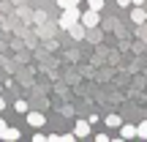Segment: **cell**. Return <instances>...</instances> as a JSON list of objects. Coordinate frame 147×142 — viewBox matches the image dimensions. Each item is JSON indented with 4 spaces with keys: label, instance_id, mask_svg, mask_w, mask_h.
Instances as JSON below:
<instances>
[{
    "label": "cell",
    "instance_id": "obj_9",
    "mask_svg": "<svg viewBox=\"0 0 147 142\" xmlns=\"http://www.w3.org/2000/svg\"><path fill=\"white\" fill-rule=\"evenodd\" d=\"M106 126H109V128H117V126H120V115H109V118H106Z\"/></svg>",
    "mask_w": 147,
    "mask_h": 142
},
{
    "label": "cell",
    "instance_id": "obj_8",
    "mask_svg": "<svg viewBox=\"0 0 147 142\" xmlns=\"http://www.w3.org/2000/svg\"><path fill=\"white\" fill-rule=\"evenodd\" d=\"M68 30H71V36H74V38H84V25H82V27H79V25H71Z\"/></svg>",
    "mask_w": 147,
    "mask_h": 142
},
{
    "label": "cell",
    "instance_id": "obj_7",
    "mask_svg": "<svg viewBox=\"0 0 147 142\" xmlns=\"http://www.w3.org/2000/svg\"><path fill=\"white\" fill-rule=\"evenodd\" d=\"M131 19L136 22V25H142V22L147 19V14H144V8H136V11H134V14H131Z\"/></svg>",
    "mask_w": 147,
    "mask_h": 142
},
{
    "label": "cell",
    "instance_id": "obj_16",
    "mask_svg": "<svg viewBox=\"0 0 147 142\" xmlns=\"http://www.w3.org/2000/svg\"><path fill=\"white\" fill-rule=\"evenodd\" d=\"M0 109H5V104H3V99H0Z\"/></svg>",
    "mask_w": 147,
    "mask_h": 142
},
{
    "label": "cell",
    "instance_id": "obj_5",
    "mask_svg": "<svg viewBox=\"0 0 147 142\" xmlns=\"http://www.w3.org/2000/svg\"><path fill=\"white\" fill-rule=\"evenodd\" d=\"M0 139H19V131H16V128H8V123H5V126L0 128Z\"/></svg>",
    "mask_w": 147,
    "mask_h": 142
},
{
    "label": "cell",
    "instance_id": "obj_17",
    "mask_svg": "<svg viewBox=\"0 0 147 142\" xmlns=\"http://www.w3.org/2000/svg\"><path fill=\"white\" fill-rule=\"evenodd\" d=\"M3 126H5V120H0V128H3Z\"/></svg>",
    "mask_w": 147,
    "mask_h": 142
},
{
    "label": "cell",
    "instance_id": "obj_6",
    "mask_svg": "<svg viewBox=\"0 0 147 142\" xmlns=\"http://www.w3.org/2000/svg\"><path fill=\"white\" fill-rule=\"evenodd\" d=\"M120 126H123V123H120ZM120 137L123 139H134V137H136V126H123L120 128Z\"/></svg>",
    "mask_w": 147,
    "mask_h": 142
},
{
    "label": "cell",
    "instance_id": "obj_14",
    "mask_svg": "<svg viewBox=\"0 0 147 142\" xmlns=\"http://www.w3.org/2000/svg\"><path fill=\"white\" fill-rule=\"evenodd\" d=\"M117 5H120V8H125V5H131V0H117Z\"/></svg>",
    "mask_w": 147,
    "mask_h": 142
},
{
    "label": "cell",
    "instance_id": "obj_13",
    "mask_svg": "<svg viewBox=\"0 0 147 142\" xmlns=\"http://www.w3.org/2000/svg\"><path fill=\"white\" fill-rule=\"evenodd\" d=\"M90 8H93V11H101V8H104V0H90Z\"/></svg>",
    "mask_w": 147,
    "mask_h": 142
},
{
    "label": "cell",
    "instance_id": "obj_3",
    "mask_svg": "<svg viewBox=\"0 0 147 142\" xmlns=\"http://www.w3.org/2000/svg\"><path fill=\"white\" fill-rule=\"evenodd\" d=\"M25 118H27V126H33V128H41L44 126V115H41V112H30V109H27Z\"/></svg>",
    "mask_w": 147,
    "mask_h": 142
},
{
    "label": "cell",
    "instance_id": "obj_2",
    "mask_svg": "<svg viewBox=\"0 0 147 142\" xmlns=\"http://www.w3.org/2000/svg\"><path fill=\"white\" fill-rule=\"evenodd\" d=\"M79 22H82L84 27H95L98 25V11L90 8V11H84V14H79Z\"/></svg>",
    "mask_w": 147,
    "mask_h": 142
},
{
    "label": "cell",
    "instance_id": "obj_12",
    "mask_svg": "<svg viewBox=\"0 0 147 142\" xmlns=\"http://www.w3.org/2000/svg\"><path fill=\"white\" fill-rule=\"evenodd\" d=\"M60 8H71V5H79V0H57Z\"/></svg>",
    "mask_w": 147,
    "mask_h": 142
},
{
    "label": "cell",
    "instance_id": "obj_4",
    "mask_svg": "<svg viewBox=\"0 0 147 142\" xmlns=\"http://www.w3.org/2000/svg\"><path fill=\"white\" fill-rule=\"evenodd\" d=\"M90 134V123L87 120H76V126H74V137H87Z\"/></svg>",
    "mask_w": 147,
    "mask_h": 142
},
{
    "label": "cell",
    "instance_id": "obj_11",
    "mask_svg": "<svg viewBox=\"0 0 147 142\" xmlns=\"http://www.w3.org/2000/svg\"><path fill=\"white\" fill-rule=\"evenodd\" d=\"M14 109L19 112V115H25V112L30 109V107H27V101H16V104H14Z\"/></svg>",
    "mask_w": 147,
    "mask_h": 142
},
{
    "label": "cell",
    "instance_id": "obj_1",
    "mask_svg": "<svg viewBox=\"0 0 147 142\" xmlns=\"http://www.w3.org/2000/svg\"><path fill=\"white\" fill-rule=\"evenodd\" d=\"M79 14H82V11H79V5L63 8V16H60V27H65V30H68L71 25H76V22H79Z\"/></svg>",
    "mask_w": 147,
    "mask_h": 142
},
{
    "label": "cell",
    "instance_id": "obj_15",
    "mask_svg": "<svg viewBox=\"0 0 147 142\" xmlns=\"http://www.w3.org/2000/svg\"><path fill=\"white\" fill-rule=\"evenodd\" d=\"M131 3H136V5H142V3H144V0H131Z\"/></svg>",
    "mask_w": 147,
    "mask_h": 142
},
{
    "label": "cell",
    "instance_id": "obj_10",
    "mask_svg": "<svg viewBox=\"0 0 147 142\" xmlns=\"http://www.w3.org/2000/svg\"><path fill=\"white\" fill-rule=\"evenodd\" d=\"M136 137L147 139V120H142V126H136Z\"/></svg>",
    "mask_w": 147,
    "mask_h": 142
}]
</instances>
